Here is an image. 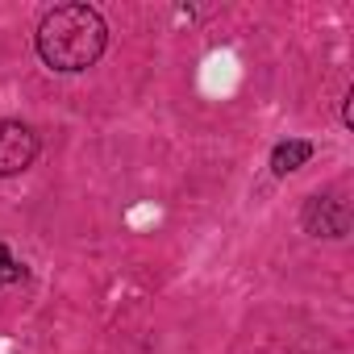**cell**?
I'll use <instances>...</instances> for the list:
<instances>
[{
  "instance_id": "obj_1",
  "label": "cell",
  "mask_w": 354,
  "mask_h": 354,
  "mask_svg": "<svg viewBox=\"0 0 354 354\" xmlns=\"http://www.w3.org/2000/svg\"><path fill=\"white\" fill-rule=\"evenodd\" d=\"M34 46H38V59H42L50 71L75 75V71H88V67L104 55V46H109V26H104V17H100L96 5L71 0V5H55V9L38 21Z\"/></svg>"
},
{
  "instance_id": "obj_2",
  "label": "cell",
  "mask_w": 354,
  "mask_h": 354,
  "mask_svg": "<svg viewBox=\"0 0 354 354\" xmlns=\"http://www.w3.org/2000/svg\"><path fill=\"white\" fill-rule=\"evenodd\" d=\"M300 221H304V230H308L313 238H329V242H337V238L350 234V205H346L337 192H325V196L317 192V196L304 201Z\"/></svg>"
},
{
  "instance_id": "obj_3",
  "label": "cell",
  "mask_w": 354,
  "mask_h": 354,
  "mask_svg": "<svg viewBox=\"0 0 354 354\" xmlns=\"http://www.w3.org/2000/svg\"><path fill=\"white\" fill-rule=\"evenodd\" d=\"M38 158V133L26 121H0V180L21 175Z\"/></svg>"
},
{
  "instance_id": "obj_4",
  "label": "cell",
  "mask_w": 354,
  "mask_h": 354,
  "mask_svg": "<svg viewBox=\"0 0 354 354\" xmlns=\"http://www.w3.org/2000/svg\"><path fill=\"white\" fill-rule=\"evenodd\" d=\"M308 158H313V142H304V138H288V142H279V146L271 150V171L283 180V175L300 171Z\"/></svg>"
},
{
  "instance_id": "obj_5",
  "label": "cell",
  "mask_w": 354,
  "mask_h": 354,
  "mask_svg": "<svg viewBox=\"0 0 354 354\" xmlns=\"http://www.w3.org/2000/svg\"><path fill=\"white\" fill-rule=\"evenodd\" d=\"M21 279V267H17V259L9 254V246L0 242V288H9V283H17Z\"/></svg>"
}]
</instances>
